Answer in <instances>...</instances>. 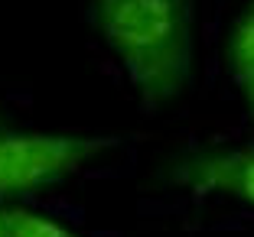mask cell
Returning a JSON list of instances; mask_svg holds the SVG:
<instances>
[{
    "mask_svg": "<svg viewBox=\"0 0 254 237\" xmlns=\"http://www.w3.org/2000/svg\"><path fill=\"white\" fill-rule=\"evenodd\" d=\"M88 16L147 111L186 95L195 75V0H88Z\"/></svg>",
    "mask_w": 254,
    "mask_h": 237,
    "instance_id": "cell-1",
    "label": "cell"
},
{
    "mask_svg": "<svg viewBox=\"0 0 254 237\" xmlns=\"http://www.w3.org/2000/svg\"><path fill=\"white\" fill-rule=\"evenodd\" d=\"M118 146L105 134L65 130H10L0 127V198L59 186Z\"/></svg>",
    "mask_w": 254,
    "mask_h": 237,
    "instance_id": "cell-2",
    "label": "cell"
},
{
    "mask_svg": "<svg viewBox=\"0 0 254 237\" xmlns=\"http://www.w3.org/2000/svg\"><path fill=\"white\" fill-rule=\"evenodd\" d=\"M163 179L199 195H228L254 211V140L180 149L166 163Z\"/></svg>",
    "mask_w": 254,
    "mask_h": 237,
    "instance_id": "cell-3",
    "label": "cell"
},
{
    "mask_svg": "<svg viewBox=\"0 0 254 237\" xmlns=\"http://www.w3.org/2000/svg\"><path fill=\"white\" fill-rule=\"evenodd\" d=\"M225 72L232 78L235 91L241 95L248 117L254 120V0H245V7L228 26L225 36Z\"/></svg>",
    "mask_w": 254,
    "mask_h": 237,
    "instance_id": "cell-4",
    "label": "cell"
},
{
    "mask_svg": "<svg viewBox=\"0 0 254 237\" xmlns=\"http://www.w3.org/2000/svg\"><path fill=\"white\" fill-rule=\"evenodd\" d=\"M3 221H7L10 237H82V234H75L68 224L43 215L36 208H26V205H3Z\"/></svg>",
    "mask_w": 254,
    "mask_h": 237,
    "instance_id": "cell-5",
    "label": "cell"
},
{
    "mask_svg": "<svg viewBox=\"0 0 254 237\" xmlns=\"http://www.w3.org/2000/svg\"><path fill=\"white\" fill-rule=\"evenodd\" d=\"M0 237H10L7 234V221H3V205H0Z\"/></svg>",
    "mask_w": 254,
    "mask_h": 237,
    "instance_id": "cell-6",
    "label": "cell"
}]
</instances>
